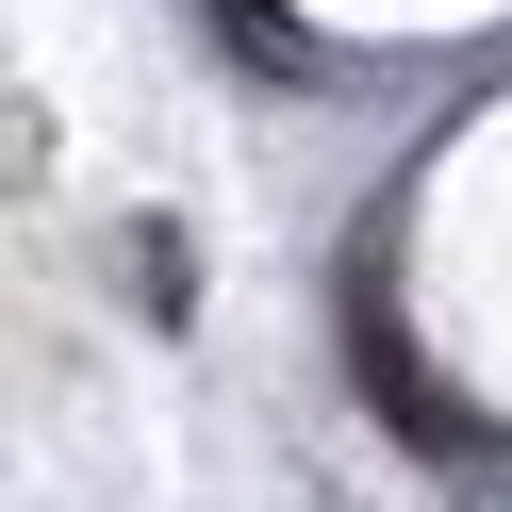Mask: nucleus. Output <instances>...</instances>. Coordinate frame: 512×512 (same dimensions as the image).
<instances>
[{"mask_svg":"<svg viewBox=\"0 0 512 512\" xmlns=\"http://www.w3.org/2000/svg\"><path fill=\"white\" fill-rule=\"evenodd\" d=\"M347 347H364V397L397 413L413 446H479V413H463V397H430V364H413V331H397V298H380V281L347 298Z\"/></svg>","mask_w":512,"mask_h":512,"instance_id":"f257e3e1","label":"nucleus"},{"mask_svg":"<svg viewBox=\"0 0 512 512\" xmlns=\"http://www.w3.org/2000/svg\"><path fill=\"white\" fill-rule=\"evenodd\" d=\"M199 17H215V34L248 50V67H314V50H298V17H281V0H199Z\"/></svg>","mask_w":512,"mask_h":512,"instance_id":"f03ea898","label":"nucleus"}]
</instances>
